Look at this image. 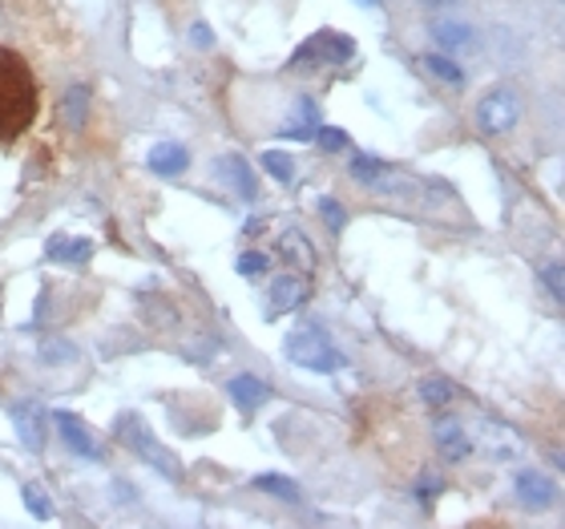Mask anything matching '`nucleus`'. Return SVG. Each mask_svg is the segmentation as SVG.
<instances>
[{"label": "nucleus", "instance_id": "29", "mask_svg": "<svg viewBox=\"0 0 565 529\" xmlns=\"http://www.w3.org/2000/svg\"><path fill=\"white\" fill-rule=\"evenodd\" d=\"M21 497H24V506H29V514H33V518H41V521L49 518V497H45V489H41V485L29 482L21 489Z\"/></svg>", "mask_w": 565, "mask_h": 529}, {"label": "nucleus", "instance_id": "31", "mask_svg": "<svg viewBox=\"0 0 565 529\" xmlns=\"http://www.w3.org/2000/svg\"><path fill=\"white\" fill-rule=\"evenodd\" d=\"M319 211H323V219H328L331 231H340L343 226V207L335 199H319Z\"/></svg>", "mask_w": 565, "mask_h": 529}, {"label": "nucleus", "instance_id": "2", "mask_svg": "<svg viewBox=\"0 0 565 529\" xmlns=\"http://www.w3.org/2000/svg\"><path fill=\"white\" fill-rule=\"evenodd\" d=\"M114 433H118L121 445L130 448V453H138L153 473H162L166 482H178V477H182V461L150 433V424L141 421L138 412H121L118 421H114Z\"/></svg>", "mask_w": 565, "mask_h": 529}, {"label": "nucleus", "instance_id": "8", "mask_svg": "<svg viewBox=\"0 0 565 529\" xmlns=\"http://www.w3.org/2000/svg\"><path fill=\"white\" fill-rule=\"evenodd\" d=\"M12 424H17V436L24 441L29 453H41L45 448V409L36 400H17L12 404Z\"/></svg>", "mask_w": 565, "mask_h": 529}, {"label": "nucleus", "instance_id": "6", "mask_svg": "<svg viewBox=\"0 0 565 529\" xmlns=\"http://www.w3.org/2000/svg\"><path fill=\"white\" fill-rule=\"evenodd\" d=\"M53 424H57L61 441L77 453V457H89V461H106V445L94 436V429L77 416V412H53Z\"/></svg>", "mask_w": 565, "mask_h": 529}, {"label": "nucleus", "instance_id": "14", "mask_svg": "<svg viewBox=\"0 0 565 529\" xmlns=\"http://www.w3.org/2000/svg\"><path fill=\"white\" fill-rule=\"evenodd\" d=\"M186 166H190V150H186V146H178V141H162V146H153V150H150V170H153V174L178 178Z\"/></svg>", "mask_w": 565, "mask_h": 529}, {"label": "nucleus", "instance_id": "33", "mask_svg": "<svg viewBox=\"0 0 565 529\" xmlns=\"http://www.w3.org/2000/svg\"><path fill=\"white\" fill-rule=\"evenodd\" d=\"M424 4H433V9H445V4H460V0H424Z\"/></svg>", "mask_w": 565, "mask_h": 529}, {"label": "nucleus", "instance_id": "18", "mask_svg": "<svg viewBox=\"0 0 565 529\" xmlns=\"http://www.w3.org/2000/svg\"><path fill=\"white\" fill-rule=\"evenodd\" d=\"M424 70L433 73L436 82L452 85V89H460V85H465V70H460L452 57H445V53H424Z\"/></svg>", "mask_w": 565, "mask_h": 529}, {"label": "nucleus", "instance_id": "5", "mask_svg": "<svg viewBox=\"0 0 565 529\" xmlns=\"http://www.w3.org/2000/svg\"><path fill=\"white\" fill-rule=\"evenodd\" d=\"M518 118H521V102H518V94H509V89H493V94L481 97V106H477V126H481V134H489V138L509 134L518 126Z\"/></svg>", "mask_w": 565, "mask_h": 529}, {"label": "nucleus", "instance_id": "21", "mask_svg": "<svg viewBox=\"0 0 565 529\" xmlns=\"http://www.w3.org/2000/svg\"><path fill=\"white\" fill-rule=\"evenodd\" d=\"M263 166H267V174L275 178V182H295V158L287 150H267L263 154Z\"/></svg>", "mask_w": 565, "mask_h": 529}, {"label": "nucleus", "instance_id": "7", "mask_svg": "<svg viewBox=\"0 0 565 529\" xmlns=\"http://www.w3.org/2000/svg\"><path fill=\"white\" fill-rule=\"evenodd\" d=\"M214 174H218V182H226V187L235 190L243 202L259 199V182H255V170H250V162L243 158V154H223V158H214Z\"/></svg>", "mask_w": 565, "mask_h": 529}, {"label": "nucleus", "instance_id": "4", "mask_svg": "<svg viewBox=\"0 0 565 529\" xmlns=\"http://www.w3.org/2000/svg\"><path fill=\"white\" fill-rule=\"evenodd\" d=\"M355 57V41L348 33H335V29H319L316 36H307L299 53H295L291 65H303V61H328V65H348Z\"/></svg>", "mask_w": 565, "mask_h": 529}, {"label": "nucleus", "instance_id": "9", "mask_svg": "<svg viewBox=\"0 0 565 529\" xmlns=\"http://www.w3.org/2000/svg\"><path fill=\"white\" fill-rule=\"evenodd\" d=\"M513 494L525 509H550L557 501V485L537 469H521L513 477Z\"/></svg>", "mask_w": 565, "mask_h": 529}, {"label": "nucleus", "instance_id": "28", "mask_svg": "<svg viewBox=\"0 0 565 529\" xmlns=\"http://www.w3.org/2000/svg\"><path fill=\"white\" fill-rule=\"evenodd\" d=\"M445 489V477L433 469H424L420 473V482H416V497H420V506H433V497Z\"/></svg>", "mask_w": 565, "mask_h": 529}, {"label": "nucleus", "instance_id": "11", "mask_svg": "<svg viewBox=\"0 0 565 529\" xmlns=\"http://www.w3.org/2000/svg\"><path fill=\"white\" fill-rule=\"evenodd\" d=\"M226 389H231V400H235L243 412H255V409H263V404L271 400V384H267V380H259V377H250V372L235 377Z\"/></svg>", "mask_w": 565, "mask_h": 529}, {"label": "nucleus", "instance_id": "17", "mask_svg": "<svg viewBox=\"0 0 565 529\" xmlns=\"http://www.w3.org/2000/svg\"><path fill=\"white\" fill-rule=\"evenodd\" d=\"M319 126V106L311 97H299V106H295V126H282L279 138H291V141H303L311 138Z\"/></svg>", "mask_w": 565, "mask_h": 529}, {"label": "nucleus", "instance_id": "32", "mask_svg": "<svg viewBox=\"0 0 565 529\" xmlns=\"http://www.w3.org/2000/svg\"><path fill=\"white\" fill-rule=\"evenodd\" d=\"M190 41H194V45L206 49V45H211V41H214V36H211V29H206V24H194V29H190Z\"/></svg>", "mask_w": 565, "mask_h": 529}, {"label": "nucleus", "instance_id": "26", "mask_svg": "<svg viewBox=\"0 0 565 529\" xmlns=\"http://www.w3.org/2000/svg\"><path fill=\"white\" fill-rule=\"evenodd\" d=\"M238 275H243V279H259L263 271L271 267V260H267V255H263V251H243V255H238Z\"/></svg>", "mask_w": 565, "mask_h": 529}, {"label": "nucleus", "instance_id": "25", "mask_svg": "<svg viewBox=\"0 0 565 529\" xmlns=\"http://www.w3.org/2000/svg\"><path fill=\"white\" fill-rule=\"evenodd\" d=\"M316 146L319 150H328V154H340V150H352V138L343 130H335V126H316Z\"/></svg>", "mask_w": 565, "mask_h": 529}, {"label": "nucleus", "instance_id": "1", "mask_svg": "<svg viewBox=\"0 0 565 529\" xmlns=\"http://www.w3.org/2000/svg\"><path fill=\"white\" fill-rule=\"evenodd\" d=\"M36 114V82L33 70L12 49H0V138L9 141L29 130Z\"/></svg>", "mask_w": 565, "mask_h": 529}, {"label": "nucleus", "instance_id": "30", "mask_svg": "<svg viewBox=\"0 0 565 529\" xmlns=\"http://www.w3.org/2000/svg\"><path fill=\"white\" fill-rule=\"evenodd\" d=\"M542 283H545V292L554 295V304H562V299H565V287H562V263H550V267L542 271Z\"/></svg>", "mask_w": 565, "mask_h": 529}, {"label": "nucleus", "instance_id": "10", "mask_svg": "<svg viewBox=\"0 0 565 529\" xmlns=\"http://www.w3.org/2000/svg\"><path fill=\"white\" fill-rule=\"evenodd\" d=\"M307 295H311V287H307L303 275H295V271H282L279 279L271 283V316H279V311H295V307H303Z\"/></svg>", "mask_w": 565, "mask_h": 529}, {"label": "nucleus", "instance_id": "16", "mask_svg": "<svg viewBox=\"0 0 565 529\" xmlns=\"http://www.w3.org/2000/svg\"><path fill=\"white\" fill-rule=\"evenodd\" d=\"M61 114L70 121V130H82L85 118H89V85L73 82L65 94H61Z\"/></svg>", "mask_w": 565, "mask_h": 529}, {"label": "nucleus", "instance_id": "20", "mask_svg": "<svg viewBox=\"0 0 565 529\" xmlns=\"http://www.w3.org/2000/svg\"><path fill=\"white\" fill-rule=\"evenodd\" d=\"M282 255L291 263H299L303 271L316 267V251H307V239L299 235V231H287V235H282Z\"/></svg>", "mask_w": 565, "mask_h": 529}, {"label": "nucleus", "instance_id": "23", "mask_svg": "<svg viewBox=\"0 0 565 529\" xmlns=\"http://www.w3.org/2000/svg\"><path fill=\"white\" fill-rule=\"evenodd\" d=\"M481 433L493 436V441H484V448H489V453H497V457H509V453H518V445H513L518 436L509 433V429H501V424H481Z\"/></svg>", "mask_w": 565, "mask_h": 529}, {"label": "nucleus", "instance_id": "34", "mask_svg": "<svg viewBox=\"0 0 565 529\" xmlns=\"http://www.w3.org/2000/svg\"><path fill=\"white\" fill-rule=\"evenodd\" d=\"M364 4H376V0H364Z\"/></svg>", "mask_w": 565, "mask_h": 529}, {"label": "nucleus", "instance_id": "19", "mask_svg": "<svg viewBox=\"0 0 565 529\" xmlns=\"http://www.w3.org/2000/svg\"><path fill=\"white\" fill-rule=\"evenodd\" d=\"M255 489L279 497V501H287V506H299V485H295L291 477H279V473H263V477H255Z\"/></svg>", "mask_w": 565, "mask_h": 529}, {"label": "nucleus", "instance_id": "13", "mask_svg": "<svg viewBox=\"0 0 565 529\" xmlns=\"http://www.w3.org/2000/svg\"><path fill=\"white\" fill-rule=\"evenodd\" d=\"M428 33H433V41L445 49V53H465V49L477 45V33H472L465 21H433Z\"/></svg>", "mask_w": 565, "mask_h": 529}, {"label": "nucleus", "instance_id": "15", "mask_svg": "<svg viewBox=\"0 0 565 529\" xmlns=\"http://www.w3.org/2000/svg\"><path fill=\"white\" fill-rule=\"evenodd\" d=\"M45 255L53 263H85L89 255H94V239H85V235H53V239H49Z\"/></svg>", "mask_w": 565, "mask_h": 529}, {"label": "nucleus", "instance_id": "27", "mask_svg": "<svg viewBox=\"0 0 565 529\" xmlns=\"http://www.w3.org/2000/svg\"><path fill=\"white\" fill-rule=\"evenodd\" d=\"M41 360L45 364H70V360H77V348L65 340H45L41 343Z\"/></svg>", "mask_w": 565, "mask_h": 529}, {"label": "nucleus", "instance_id": "22", "mask_svg": "<svg viewBox=\"0 0 565 529\" xmlns=\"http://www.w3.org/2000/svg\"><path fill=\"white\" fill-rule=\"evenodd\" d=\"M420 396L433 404V409H445V404H452V396H457V389L448 384L445 377H428L420 380Z\"/></svg>", "mask_w": 565, "mask_h": 529}, {"label": "nucleus", "instance_id": "3", "mask_svg": "<svg viewBox=\"0 0 565 529\" xmlns=\"http://www.w3.org/2000/svg\"><path fill=\"white\" fill-rule=\"evenodd\" d=\"M287 360L303 372H316V377H328V372H340L348 360L335 352V343L316 328H299L287 336Z\"/></svg>", "mask_w": 565, "mask_h": 529}, {"label": "nucleus", "instance_id": "12", "mask_svg": "<svg viewBox=\"0 0 565 529\" xmlns=\"http://www.w3.org/2000/svg\"><path fill=\"white\" fill-rule=\"evenodd\" d=\"M436 448H440L448 461H465L472 453V441L452 416H440V421H436Z\"/></svg>", "mask_w": 565, "mask_h": 529}, {"label": "nucleus", "instance_id": "24", "mask_svg": "<svg viewBox=\"0 0 565 529\" xmlns=\"http://www.w3.org/2000/svg\"><path fill=\"white\" fill-rule=\"evenodd\" d=\"M380 174H384V162H380V158H367V154H355V158H352V178H355V182L376 187Z\"/></svg>", "mask_w": 565, "mask_h": 529}]
</instances>
